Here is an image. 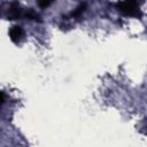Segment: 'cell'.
I'll use <instances>...</instances> for the list:
<instances>
[{
    "label": "cell",
    "instance_id": "5",
    "mask_svg": "<svg viewBox=\"0 0 147 147\" xmlns=\"http://www.w3.org/2000/svg\"><path fill=\"white\" fill-rule=\"evenodd\" d=\"M85 7H86V3H85V2L79 3V5L71 11V16H72V17H77V16H79V15L85 10Z\"/></svg>",
    "mask_w": 147,
    "mask_h": 147
},
{
    "label": "cell",
    "instance_id": "3",
    "mask_svg": "<svg viewBox=\"0 0 147 147\" xmlns=\"http://www.w3.org/2000/svg\"><path fill=\"white\" fill-rule=\"evenodd\" d=\"M24 36V31L22 29V26L20 25H13L10 29H9V37H10V40L15 44H18L20 40L23 38Z\"/></svg>",
    "mask_w": 147,
    "mask_h": 147
},
{
    "label": "cell",
    "instance_id": "7",
    "mask_svg": "<svg viewBox=\"0 0 147 147\" xmlns=\"http://www.w3.org/2000/svg\"><path fill=\"white\" fill-rule=\"evenodd\" d=\"M146 129H147V126H146Z\"/></svg>",
    "mask_w": 147,
    "mask_h": 147
},
{
    "label": "cell",
    "instance_id": "6",
    "mask_svg": "<svg viewBox=\"0 0 147 147\" xmlns=\"http://www.w3.org/2000/svg\"><path fill=\"white\" fill-rule=\"evenodd\" d=\"M37 3H38V6H39L40 8H46V7H48V6L52 3V1H46V0H45V1H38Z\"/></svg>",
    "mask_w": 147,
    "mask_h": 147
},
{
    "label": "cell",
    "instance_id": "4",
    "mask_svg": "<svg viewBox=\"0 0 147 147\" xmlns=\"http://www.w3.org/2000/svg\"><path fill=\"white\" fill-rule=\"evenodd\" d=\"M23 17H24V18H28V20H32V21H38V22L41 21L39 14H38L36 10H33V8H26V9L24 10Z\"/></svg>",
    "mask_w": 147,
    "mask_h": 147
},
{
    "label": "cell",
    "instance_id": "2",
    "mask_svg": "<svg viewBox=\"0 0 147 147\" xmlns=\"http://www.w3.org/2000/svg\"><path fill=\"white\" fill-rule=\"evenodd\" d=\"M23 14L24 11H22L21 7L18 3L14 2L9 6L8 10H7V17L9 20H18V18H22L23 17Z\"/></svg>",
    "mask_w": 147,
    "mask_h": 147
},
{
    "label": "cell",
    "instance_id": "1",
    "mask_svg": "<svg viewBox=\"0 0 147 147\" xmlns=\"http://www.w3.org/2000/svg\"><path fill=\"white\" fill-rule=\"evenodd\" d=\"M117 10L130 17H141V10L139 8V3L137 1H119L116 3Z\"/></svg>",
    "mask_w": 147,
    "mask_h": 147
}]
</instances>
